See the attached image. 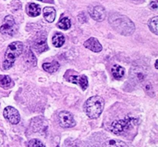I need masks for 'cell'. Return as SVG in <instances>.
<instances>
[{
    "label": "cell",
    "mask_w": 158,
    "mask_h": 147,
    "mask_svg": "<svg viewBox=\"0 0 158 147\" xmlns=\"http://www.w3.org/2000/svg\"><path fill=\"white\" fill-rule=\"evenodd\" d=\"M109 22L111 27L121 35L127 36L132 35L135 31V25L128 18L123 15L115 12L110 15Z\"/></svg>",
    "instance_id": "cell-1"
},
{
    "label": "cell",
    "mask_w": 158,
    "mask_h": 147,
    "mask_svg": "<svg viewBox=\"0 0 158 147\" xmlns=\"http://www.w3.org/2000/svg\"><path fill=\"white\" fill-rule=\"evenodd\" d=\"M84 111L90 119L98 118L104 108V100L98 96H94L88 99L85 103Z\"/></svg>",
    "instance_id": "cell-2"
},
{
    "label": "cell",
    "mask_w": 158,
    "mask_h": 147,
    "mask_svg": "<svg viewBox=\"0 0 158 147\" xmlns=\"http://www.w3.org/2000/svg\"><path fill=\"white\" fill-rule=\"evenodd\" d=\"M23 51V45L21 42H14L9 45L5 53V59L2 63L3 69L8 70L15 63L17 57L19 56Z\"/></svg>",
    "instance_id": "cell-3"
},
{
    "label": "cell",
    "mask_w": 158,
    "mask_h": 147,
    "mask_svg": "<svg viewBox=\"0 0 158 147\" xmlns=\"http://www.w3.org/2000/svg\"><path fill=\"white\" fill-rule=\"evenodd\" d=\"M137 123V120L133 117H126L123 120H116L113 122L110 126V130L116 135H120L132 127Z\"/></svg>",
    "instance_id": "cell-4"
},
{
    "label": "cell",
    "mask_w": 158,
    "mask_h": 147,
    "mask_svg": "<svg viewBox=\"0 0 158 147\" xmlns=\"http://www.w3.org/2000/svg\"><path fill=\"white\" fill-rule=\"evenodd\" d=\"M147 69L141 66H133L130 72V78L133 83L140 84L145 81L148 75Z\"/></svg>",
    "instance_id": "cell-5"
},
{
    "label": "cell",
    "mask_w": 158,
    "mask_h": 147,
    "mask_svg": "<svg viewBox=\"0 0 158 147\" xmlns=\"http://www.w3.org/2000/svg\"><path fill=\"white\" fill-rule=\"evenodd\" d=\"M0 32L2 35L12 36L17 32V26L12 15H7L3 20L2 25L0 27Z\"/></svg>",
    "instance_id": "cell-6"
},
{
    "label": "cell",
    "mask_w": 158,
    "mask_h": 147,
    "mask_svg": "<svg viewBox=\"0 0 158 147\" xmlns=\"http://www.w3.org/2000/svg\"><path fill=\"white\" fill-rule=\"evenodd\" d=\"M59 123L63 128H72L75 126L76 122L72 114L67 111H62L58 116Z\"/></svg>",
    "instance_id": "cell-7"
},
{
    "label": "cell",
    "mask_w": 158,
    "mask_h": 147,
    "mask_svg": "<svg viewBox=\"0 0 158 147\" xmlns=\"http://www.w3.org/2000/svg\"><path fill=\"white\" fill-rule=\"evenodd\" d=\"M88 12H89V14L90 15L91 18H93L96 21L102 22L106 18V10H105V9L103 6H100V5L90 6L88 8Z\"/></svg>",
    "instance_id": "cell-8"
},
{
    "label": "cell",
    "mask_w": 158,
    "mask_h": 147,
    "mask_svg": "<svg viewBox=\"0 0 158 147\" xmlns=\"http://www.w3.org/2000/svg\"><path fill=\"white\" fill-rule=\"evenodd\" d=\"M3 116L6 120H7L12 125L18 124L20 121V115L18 110L12 106H7L5 108Z\"/></svg>",
    "instance_id": "cell-9"
},
{
    "label": "cell",
    "mask_w": 158,
    "mask_h": 147,
    "mask_svg": "<svg viewBox=\"0 0 158 147\" xmlns=\"http://www.w3.org/2000/svg\"><path fill=\"white\" fill-rule=\"evenodd\" d=\"M83 45L86 49H89L94 52H99L103 49V46L100 44L99 40L96 38H94V37H91L89 39L86 40Z\"/></svg>",
    "instance_id": "cell-10"
},
{
    "label": "cell",
    "mask_w": 158,
    "mask_h": 147,
    "mask_svg": "<svg viewBox=\"0 0 158 147\" xmlns=\"http://www.w3.org/2000/svg\"><path fill=\"white\" fill-rule=\"evenodd\" d=\"M69 81L74 84L79 85L83 90L86 89L88 87L87 77L84 75L82 76H72L69 78Z\"/></svg>",
    "instance_id": "cell-11"
},
{
    "label": "cell",
    "mask_w": 158,
    "mask_h": 147,
    "mask_svg": "<svg viewBox=\"0 0 158 147\" xmlns=\"http://www.w3.org/2000/svg\"><path fill=\"white\" fill-rule=\"evenodd\" d=\"M43 16L48 22H52L56 18V10L52 7H45L43 9Z\"/></svg>",
    "instance_id": "cell-12"
},
{
    "label": "cell",
    "mask_w": 158,
    "mask_h": 147,
    "mask_svg": "<svg viewBox=\"0 0 158 147\" xmlns=\"http://www.w3.org/2000/svg\"><path fill=\"white\" fill-rule=\"evenodd\" d=\"M41 13L40 6L35 3H29L27 6V14L32 17L38 16Z\"/></svg>",
    "instance_id": "cell-13"
},
{
    "label": "cell",
    "mask_w": 158,
    "mask_h": 147,
    "mask_svg": "<svg viewBox=\"0 0 158 147\" xmlns=\"http://www.w3.org/2000/svg\"><path fill=\"white\" fill-rule=\"evenodd\" d=\"M111 72H112V75L114 78L117 79V80H120V79L123 78V76H124L125 69L120 65H114L111 68Z\"/></svg>",
    "instance_id": "cell-14"
},
{
    "label": "cell",
    "mask_w": 158,
    "mask_h": 147,
    "mask_svg": "<svg viewBox=\"0 0 158 147\" xmlns=\"http://www.w3.org/2000/svg\"><path fill=\"white\" fill-rule=\"evenodd\" d=\"M43 68L46 72H49V73H53L58 70L60 68V64L57 61H52L51 63H43Z\"/></svg>",
    "instance_id": "cell-15"
},
{
    "label": "cell",
    "mask_w": 158,
    "mask_h": 147,
    "mask_svg": "<svg viewBox=\"0 0 158 147\" xmlns=\"http://www.w3.org/2000/svg\"><path fill=\"white\" fill-rule=\"evenodd\" d=\"M33 47L35 50L38 52H43L48 49V46L45 39H39L34 43Z\"/></svg>",
    "instance_id": "cell-16"
},
{
    "label": "cell",
    "mask_w": 158,
    "mask_h": 147,
    "mask_svg": "<svg viewBox=\"0 0 158 147\" xmlns=\"http://www.w3.org/2000/svg\"><path fill=\"white\" fill-rule=\"evenodd\" d=\"M65 37L62 33H56L54 36L52 37V44L54 46L57 48H60L64 44Z\"/></svg>",
    "instance_id": "cell-17"
},
{
    "label": "cell",
    "mask_w": 158,
    "mask_h": 147,
    "mask_svg": "<svg viewBox=\"0 0 158 147\" xmlns=\"http://www.w3.org/2000/svg\"><path fill=\"white\" fill-rule=\"evenodd\" d=\"M103 146L104 147H128L127 145L125 143L120 141V140H107L106 142H105V143L103 144Z\"/></svg>",
    "instance_id": "cell-18"
},
{
    "label": "cell",
    "mask_w": 158,
    "mask_h": 147,
    "mask_svg": "<svg viewBox=\"0 0 158 147\" xmlns=\"http://www.w3.org/2000/svg\"><path fill=\"white\" fill-rule=\"evenodd\" d=\"M57 26L61 29L67 30V29H69L71 26L70 20H69V18H67V17H63V18H62L59 21Z\"/></svg>",
    "instance_id": "cell-19"
},
{
    "label": "cell",
    "mask_w": 158,
    "mask_h": 147,
    "mask_svg": "<svg viewBox=\"0 0 158 147\" xmlns=\"http://www.w3.org/2000/svg\"><path fill=\"white\" fill-rule=\"evenodd\" d=\"M158 17L155 16L154 18H152L151 19H150L149 22H148V26H149L150 29H151V32H154L155 35L158 34Z\"/></svg>",
    "instance_id": "cell-20"
},
{
    "label": "cell",
    "mask_w": 158,
    "mask_h": 147,
    "mask_svg": "<svg viewBox=\"0 0 158 147\" xmlns=\"http://www.w3.org/2000/svg\"><path fill=\"white\" fill-rule=\"evenodd\" d=\"M12 83V80L9 76H0V86L3 88H9Z\"/></svg>",
    "instance_id": "cell-21"
},
{
    "label": "cell",
    "mask_w": 158,
    "mask_h": 147,
    "mask_svg": "<svg viewBox=\"0 0 158 147\" xmlns=\"http://www.w3.org/2000/svg\"><path fill=\"white\" fill-rule=\"evenodd\" d=\"M28 147H45L44 145L41 143V141H40L39 140H30L28 143Z\"/></svg>",
    "instance_id": "cell-22"
},
{
    "label": "cell",
    "mask_w": 158,
    "mask_h": 147,
    "mask_svg": "<svg viewBox=\"0 0 158 147\" xmlns=\"http://www.w3.org/2000/svg\"><path fill=\"white\" fill-rule=\"evenodd\" d=\"M151 8L152 9H154V10H157V2H151Z\"/></svg>",
    "instance_id": "cell-23"
},
{
    "label": "cell",
    "mask_w": 158,
    "mask_h": 147,
    "mask_svg": "<svg viewBox=\"0 0 158 147\" xmlns=\"http://www.w3.org/2000/svg\"><path fill=\"white\" fill-rule=\"evenodd\" d=\"M131 1H133V2H143V0H131Z\"/></svg>",
    "instance_id": "cell-24"
},
{
    "label": "cell",
    "mask_w": 158,
    "mask_h": 147,
    "mask_svg": "<svg viewBox=\"0 0 158 147\" xmlns=\"http://www.w3.org/2000/svg\"><path fill=\"white\" fill-rule=\"evenodd\" d=\"M157 62H158V60H156V63H155V68L156 69H157Z\"/></svg>",
    "instance_id": "cell-25"
},
{
    "label": "cell",
    "mask_w": 158,
    "mask_h": 147,
    "mask_svg": "<svg viewBox=\"0 0 158 147\" xmlns=\"http://www.w3.org/2000/svg\"><path fill=\"white\" fill-rule=\"evenodd\" d=\"M38 1H43V0H38Z\"/></svg>",
    "instance_id": "cell-26"
}]
</instances>
